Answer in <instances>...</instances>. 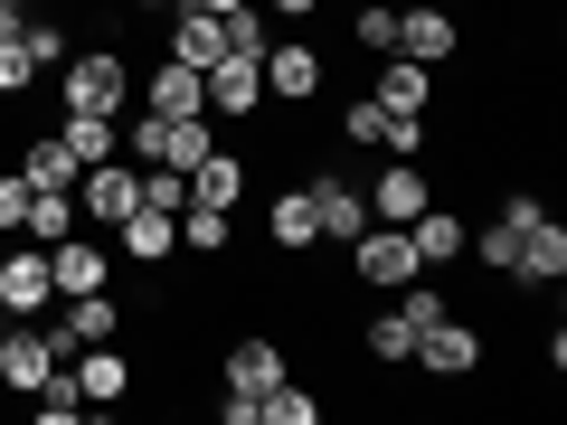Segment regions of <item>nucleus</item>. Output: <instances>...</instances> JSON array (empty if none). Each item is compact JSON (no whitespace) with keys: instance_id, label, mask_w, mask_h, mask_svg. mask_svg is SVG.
Segmentation results:
<instances>
[{"instance_id":"19","label":"nucleus","mask_w":567,"mask_h":425,"mask_svg":"<svg viewBox=\"0 0 567 425\" xmlns=\"http://www.w3.org/2000/svg\"><path fill=\"white\" fill-rule=\"evenodd\" d=\"M265 387H284V350L246 331V341L227 350V397H265Z\"/></svg>"},{"instance_id":"12","label":"nucleus","mask_w":567,"mask_h":425,"mask_svg":"<svg viewBox=\"0 0 567 425\" xmlns=\"http://www.w3.org/2000/svg\"><path fill=\"white\" fill-rule=\"evenodd\" d=\"M265 95H284V104L322 95V48H303V39H275V48H265Z\"/></svg>"},{"instance_id":"21","label":"nucleus","mask_w":567,"mask_h":425,"mask_svg":"<svg viewBox=\"0 0 567 425\" xmlns=\"http://www.w3.org/2000/svg\"><path fill=\"white\" fill-rule=\"evenodd\" d=\"M511 274H520V283H558V274H567V227L539 218V227L520 237V265H511Z\"/></svg>"},{"instance_id":"30","label":"nucleus","mask_w":567,"mask_h":425,"mask_svg":"<svg viewBox=\"0 0 567 425\" xmlns=\"http://www.w3.org/2000/svg\"><path fill=\"white\" fill-rule=\"evenodd\" d=\"M369 360H416V322L406 312H379L369 322Z\"/></svg>"},{"instance_id":"7","label":"nucleus","mask_w":567,"mask_h":425,"mask_svg":"<svg viewBox=\"0 0 567 425\" xmlns=\"http://www.w3.org/2000/svg\"><path fill=\"white\" fill-rule=\"evenodd\" d=\"M454 48H464V29H454V10H435V0H416V10H398V48H388V58L445 66Z\"/></svg>"},{"instance_id":"16","label":"nucleus","mask_w":567,"mask_h":425,"mask_svg":"<svg viewBox=\"0 0 567 425\" xmlns=\"http://www.w3.org/2000/svg\"><path fill=\"white\" fill-rule=\"evenodd\" d=\"M142 114H208V76H199V66H181V58H162V66H152Z\"/></svg>"},{"instance_id":"4","label":"nucleus","mask_w":567,"mask_h":425,"mask_svg":"<svg viewBox=\"0 0 567 425\" xmlns=\"http://www.w3.org/2000/svg\"><path fill=\"white\" fill-rule=\"evenodd\" d=\"M66 369V350L48 341V331H29V322H0V387L10 397H39L48 379Z\"/></svg>"},{"instance_id":"36","label":"nucleus","mask_w":567,"mask_h":425,"mask_svg":"<svg viewBox=\"0 0 567 425\" xmlns=\"http://www.w3.org/2000/svg\"><path fill=\"white\" fill-rule=\"evenodd\" d=\"M29 76H39V66H29V48L0 39V95H29Z\"/></svg>"},{"instance_id":"33","label":"nucleus","mask_w":567,"mask_h":425,"mask_svg":"<svg viewBox=\"0 0 567 425\" xmlns=\"http://www.w3.org/2000/svg\"><path fill=\"white\" fill-rule=\"evenodd\" d=\"M20 48H29V66H66V58H76V48H66V29H48V20H29Z\"/></svg>"},{"instance_id":"2","label":"nucleus","mask_w":567,"mask_h":425,"mask_svg":"<svg viewBox=\"0 0 567 425\" xmlns=\"http://www.w3.org/2000/svg\"><path fill=\"white\" fill-rule=\"evenodd\" d=\"M48 283H58V303H76V293H104V283H114V237L76 218L58 246H48Z\"/></svg>"},{"instance_id":"17","label":"nucleus","mask_w":567,"mask_h":425,"mask_svg":"<svg viewBox=\"0 0 567 425\" xmlns=\"http://www.w3.org/2000/svg\"><path fill=\"white\" fill-rule=\"evenodd\" d=\"M114 237V256H133V265H171V246H181V227L162 218V208H133L123 227H104Z\"/></svg>"},{"instance_id":"31","label":"nucleus","mask_w":567,"mask_h":425,"mask_svg":"<svg viewBox=\"0 0 567 425\" xmlns=\"http://www.w3.org/2000/svg\"><path fill=\"white\" fill-rule=\"evenodd\" d=\"M265 425H322V397H303L293 379H284V387H265Z\"/></svg>"},{"instance_id":"10","label":"nucleus","mask_w":567,"mask_h":425,"mask_svg":"<svg viewBox=\"0 0 567 425\" xmlns=\"http://www.w3.org/2000/svg\"><path fill=\"white\" fill-rule=\"evenodd\" d=\"M312 227H322L331 246H350V237L369 227V189L341 180V170H322V180H312Z\"/></svg>"},{"instance_id":"35","label":"nucleus","mask_w":567,"mask_h":425,"mask_svg":"<svg viewBox=\"0 0 567 425\" xmlns=\"http://www.w3.org/2000/svg\"><path fill=\"white\" fill-rule=\"evenodd\" d=\"M29 218V170H0V237H20Z\"/></svg>"},{"instance_id":"28","label":"nucleus","mask_w":567,"mask_h":425,"mask_svg":"<svg viewBox=\"0 0 567 425\" xmlns=\"http://www.w3.org/2000/svg\"><path fill=\"white\" fill-rule=\"evenodd\" d=\"M181 246H189V256H218V246H227V208H199V199H189V208H181Z\"/></svg>"},{"instance_id":"1","label":"nucleus","mask_w":567,"mask_h":425,"mask_svg":"<svg viewBox=\"0 0 567 425\" xmlns=\"http://www.w3.org/2000/svg\"><path fill=\"white\" fill-rule=\"evenodd\" d=\"M58 104L66 114H123V104H133V66H123L114 48H76V58L58 66Z\"/></svg>"},{"instance_id":"25","label":"nucleus","mask_w":567,"mask_h":425,"mask_svg":"<svg viewBox=\"0 0 567 425\" xmlns=\"http://www.w3.org/2000/svg\"><path fill=\"white\" fill-rule=\"evenodd\" d=\"M20 170H29V189H76V180H85V162L66 152L58 133H48V142H29V152H20Z\"/></svg>"},{"instance_id":"40","label":"nucleus","mask_w":567,"mask_h":425,"mask_svg":"<svg viewBox=\"0 0 567 425\" xmlns=\"http://www.w3.org/2000/svg\"><path fill=\"white\" fill-rule=\"evenodd\" d=\"M133 10H181V0H133Z\"/></svg>"},{"instance_id":"27","label":"nucleus","mask_w":567,"mask_h":425,"mask_svg":"<svg viewBox=\"0 0 567 425\" xmlns=\"http://www.w3.org/2000/svg\"><path fill=\"white\" fill-rule=\"evenodd\" d=\"M464 256L483 265V274H511V265H520V227H502V218H492L483 237H464Z\"/></svg>"},{"instance_id":"9","label":"nucleus","mask_w":567,"mask_h":425,"mask_svg":"<svg viewBox=\"0 0 567 425\" xmlns=\"http://www.w3.org/2000/svg\"><path fill=\"white\" fill-rule=\"evenodd\" d=\"M265 104V58H237V48H227L218 66H208V114H227V123H246Z\"/></svg>"},{"instance_id":"23","label":"nucleus","mask_w":567,"mask_h":425,"mask_svg":"<svg viewBox=\"0 0 567 425\" xmlns=\"http://www.w3.org/2000/svg\"><path fill=\"white\" fill-rule=\"evenodd\" d=\"M58 142L76 152L85 170H95V162H114V152H123V123H114V114H66V123H58Z\"/></svg>"},{"instance_id":"32","label":"nucleus","mask_w":567,"mask_h":425,"mask_svg":"<svg viewBox=\"0 0 567 425\" xmlns=\"http://www.w3.org/2000/svg\"><path fill=\"white\" fill-rule=\"evenodd\" d=\"M76 416H85V397H76V379L58 369V379L39 387V425H76Z\"/></svg>"},{"instance_id":"34","label":"nucleus","mask_w":567,"mask_h":425,"mask_svg":"<svg viewBox=\"0 0 567 425\" xmlns=\"http://www.w3.org/2000/svg\"><path fill=\"white\" fill-rule=\"evenodd\" d=\"M360 48H379V58L398 48V0H369L360 10Z\"/></svg>"},{"instance_id":"39","label":"nucleus","mask_w":567,"mask_h":425,"mask_svg":"<svg viewBox=\"0 0 567 425\" xmlns=\"http://www.w3.org/2000/svg\"><path fill=\"white\" fill-rule=\"evenodd\" d=\"M199 10H218V20H227V10H246V0H199Z\"/></svg>"},{"instance_id":"15","label":"nucleus","mask_w":567,"mask_h":425,"mask_svg":"<svg viewBox=\"0 0 567 425\" xmlns=\"http://www.w3.org/2000/svg\"><path fill=\"white\" fill-rule=\"evenodd\" d=\"M114 331H123V303H114V293H76V303L58 312L48 341H58V350H85V341H114Z\"/></svg>"},{"instance_id":"18","label":"nucleus","mask_w":567,"mask_h":425,"mask_svg":"<svg viewBox=\"0 0 567 425\" xmlns=\"http://www.w3.org/2000/svg\"><path fill=\"white\" fill-rule=\"evenodd\" d=\"M464 237H473V227L454 218V208H435V199L406 218V246H416V265H454V256H464Z\"/></svg>"},{"instance_id":"8","label":"nucleus","mask_w":567,"mask_h":425,"mask_svg":"<svg viewBox=\"0 0 567 425\" xmlns=\"http://www.w3.org/2000/svg\"><path fill=\"white\" fill-rule=\"evenodd\" d=\"M416 360L435 369V379H464V369H483V331L454 322V312H435V322L416 331Z\"/></svg>"},{"instance_id":"29","label":"nucleus","mask_w":567,"mask_h":425,"mask_svg":"<svg viewBox=\"0 0 567 425\" xmlns=\"http://www.w3.org/2000/svg\"><path fill=\"white\" fill-rule=\"evenodd\" d=\"M341 142H360V152H379V142H388V104H379V95L341 104Z\"/></svg>"},{"instance_id":"3","label":"nucleus","mask_w":567,"mask_h":425,"mask_svg":"<svg viewBox=\"0 0 567 425\" xmlns=\"http://www.w3.org/2000/svg\"><path fill=\"white\" fill-rule=\"evenodd\" d=\"M48 303H58V283H48V246L0 237V312H10V322H39Z\"/></svg>"},{"instance_id":"13","label":"nucleus","mask_w":567,"mask_h":425,"mask_svg":"<svg viewBox=\"0 0 567 425\" xmlns=\"http://www.w3.org/2000/svg\"><path fill=\"white\" fill-rule=\"evenodd\" d=\"M425 199H435V189H425V170H416V162H388L379 180H369V218H388V227H406Z\"/></svg>"},{"instance_id":"37","label":"nucleus","mask_w":567,"mask_h":425,"mask_svg":"<svg viewBox=\"0 0 567 425\" xmlns=\"http://www.w3.org/2000/svg\"><path fill=\"white\" fill-rule=\"evenodd\" d=\"M265 20H312V10H322V0H256Z\"/></svg>"},{"instance_id":"22","label":"nucleus","mask_w":567,"mask_h":425,"mask_svg":"<svg viewBox=\"0 0 567 425\" xmlns=\"http://www.w3.org/2000/svg\"><path fill=\"white\" fill-rule=\"evenodd\" d=\"M265 237H275L284 256H303V246H322V227H312V189H284V199L265 208Z\"/></svg>"},{"instance_id":"26","label":"nucleus","mask_w":567,"mask_h":425,"mask_svg":"<svg viewBox=\"0 0 567 425\" xmlns=\"http://www.w3.org/2000/svg\"><path fill=\"white\" fill-rule=\"evenodd\" d=\"M66 227H76V189H29V218H20V237H29V246H58Z\"/></svg>"},{"instance_id":"11","label":"nucleus","mask_w":567,"mask_h":425,"mask_svg":"<svg viewBox=\"0 0 567 425\" xmlns=\"http://www.w3.org/2000/svg\"><path fill=\"white\" fill-rule=\"evenodd\" d=\"M171 58L208 76V66L227 58V20H218V10H199V0H181V10H171Z\"/></svg>"},{"instance_id":"24","label":"nucleus","mask_w":567,"mask_h":425,"mask_svg":"<svg viewBox=\"0 0 567 425\" xmlns=\"http://www.w3.org/2000/svg\"><path fill=\"white\" fill-rule=\"evenodd\" d=\"M189 199H199V208H237L246 199V162H237V152H208V162L189 170Z\"/></svg>"},{"instance_id":"6","label":"nucleus","mask_w":567,"mask_h":425,"mask_svg":"<svg viewBox=\"0 0 567 425\" xmlns=\"http://www.w3.org/2000/svg\"><path fill=\"white\" fill-rule=\"evenodd\" d=\"M133 208H142V162H133V170H123V162H95V170L76 180V218H85V227H123Z\"/></svg>"},{"instance_id":"38","label":"nucleus","mask_w":567,"mask_h":425,"mask_svg":"<svg viewBox=\"0 0 567 425\" xmlns=\"http://www.w3.org/2000/svg\"><path fill=\"white\" fill-rule=\"evenodd\" d=\"M20 29H29V10H20V0H0V39H20Z\"/></svg>"},{"instance_id":"14","label":"nucleus","mask_w":567,"mask_h":425,"mask_svg":"<svg viewBox=\"0 0 567 425\" xmlns=\"http://www.w3.org/2000/svg\"><path fill=\"white\" fill-rule=\"evenodd\" d=\"M66 379H76V397H95V406L133 397V369H123V350H114V341H85V350H76V369H66Z\"/></svg>"},{"instance_id":"5","label":"nucleus","mask_w":567,"mask_h":425,"mask_svg":"<svg viewBox=\"0 0 567 425\" xmlns=\"http://www.w3.org/2000/svg\"><path fill=\"white\" fill-rule=\"evenodd\" d=\"M350 265H360V283H379V293H398V283L425 274L416 246H406V227H388V218H369L360 237H350Z\"/></svg>"},{"instance_id":"20","label":"nucleus","mask_w":567,"mask_h":425,"mask_svg":"<svg viewBox=\"0 0 567 425\" xmlns=\"http://www.w3.org/2000/svg\"><path fill=\"white\" fill-rule=\"evenodd\" d=\"M369 95H379L388 114H425V104H435V66H416V58H388Z\"/></svg>"}]
</instances>
